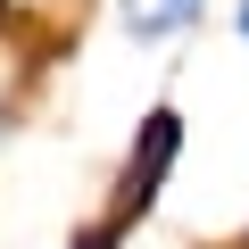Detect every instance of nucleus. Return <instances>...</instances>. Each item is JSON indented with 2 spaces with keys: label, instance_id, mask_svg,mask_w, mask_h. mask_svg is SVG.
I'll return each mask as SVG.
<instances>
[{
  "label": "nucleus",
  "instance_id": "nucleus-1",
  "mask_svg": "<svg viewBox=\"0 0 249 249\" xmlns=\"http://www.w3.org/2000/svg\"><path fill=\"white\" fill-rule=\"evenodd\" d=\"M175 158H183V116H175V108H150V116L133 124V150H124L116 191H108V208H100V216H108L116 232H133V224L158 208V191H166Z\"/></svg>",
  "mask_w": 249,
  "mask_h": 249
},
{
  "label": "nucleus",
  "instance_id": "nucleus-2",
  "mask_svg": "<svg viewBox=\"0 0 249 249\" xmlns=\"http://www.w3.org/2000/svg\"><path fill=\"white\" fill-rule=\"evenodd\" d=\"M199 9L208 0H124V34L133 42H175V34L199 25Z\"/></svg>",
  "mask_w": 249,
  "mask_h": 249
},
{
  "label": "nucleus",
  "instance_id": "nucleus-3",
  "mask_svg": "<svg viewBox=\"0 0 249 249\" xmlns=\"http://www.w3.org/2000/svg\"><path fill=\"white\" fill-rule=\"evenodd\" d=\"M232 34H241V50H249V0H241V9H232Z\"/></svg>",
  "mask_w": 249,
  "mask_h": 249
},
{
  "label": "nucleus",
  "instance_id": "nucleus-4",
  "mask_svg": "<svg viewBox=\"0 0 249 249\" xmlns=\"http://www.w3.org/2000/svg\"><path fill=\"white\" fill-rule=\"evenodd\" d=\"M9 17H17V0H0V34H9Z\"/></svg>",
  "mask_w": 249,
  "mask_h": 249
},
{
  "label": "nucleus",
  "instance_id": "nucleus-5",
  "mask_svg": "<svg viewBox=\"0 0 249 249\" xmlns=\"http://www.w3.org/2000/svg\"><path fill=\"white\" fill-rule=\"evenodd\" d=\"M0 124H9V108H0Z\"/></svg>",
  "mask_w": 249,
  "mask_h": 249
}]
</instances>
